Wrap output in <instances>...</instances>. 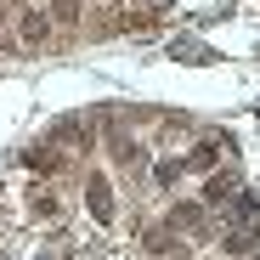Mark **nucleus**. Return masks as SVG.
Listing matches in <instances>:
<instances>
[{
    "instance_id": "nucleus-1",
    "label": "nucleus",
    "mask_w": 260,
    "mask_h": 260,
    "mask_svg": "<svg viewBox=\"0 0 260 260\" xmlns=\"http://www.w3.org/2000/svg\"><path fill=\"white\" fill-rule=\"evenodd\" d=\"M85 204H91L96 221H113V187H108V176H91V187H85Z\"/></svg>"
},
{
    "instance_id": "nucleus-2",
    "label": "nucleus",
    "mask_w": 260,
    "mask_h": 260,
    "mask_svg": "<svg viewBox=\"0 0 260 260\" xmlns=\"http://www.w3.org/2000/svg\"><path fill=\"white\" fill-rule=\"evenodd\" d=\"M23 40H28V46H46V40H51V12H28L23 17V28H17Z\"/></svg>"
},
{
    "instance_id": "nucleus-3",
    "label": "nucleus",
    "mask_w": 260,
    "mask_h": 260,
    "mask_svg": "<svg viewBox=\"0 0 260 260\" xmlns=\"http://www.w3.org/2000/svg\"><path fill=\"white\" fill-rule=\"evenodd\" d=\"M28 204H34V215H40V221H46V215L57 221V192H51V187H34V192H28Z\"/></svg>"
},
{
    "instance_id": "nucleus-4",
    "label": "nucleus",
    "mask_w": 260,
    "mask_h": 260,
    "mask_svg": "<svg viewBox=\"0 0 260 260\" xmlns=\"http://www.w3.org/2000/svg\"><path fill=\"white\" fill-rule=\"evenodd\" d=\"M181 176H187V158H164V164H158V181H164V187L181 181Z\"/></svg>"
},
{
    "instance_id": "nucleus-5",
    "label": "nucleus",
    "mask_w": 260,
    "mask_h": 260,
    "mask_svg": "<svg viewBox=\"0 0 260 260\" xmlns=\"http://www.w3.org/2000/svg\"><path fill=\"white\" fill-rule=\"evenodd\" d=\"M79 17V0H57V6H51V23H74Z\"/></svg>"
},
{
    "instance_id": "nucleus-6",
    "label": "nucleus",
    "mask_w": 260,
    "mask_h": 260,
    "mask_svg": "<svg viewBox=\"0 0 260 260\" xmlns=\"http://www.w3.org/2000/svg\"><path fill=\"white\" fill-rule=\"evenodd\" d=\"M226 192H232V181H226V176H215V181H209V187H204V198H209V204H221V198H226Z\"/></svg>"
}]
</instances>
